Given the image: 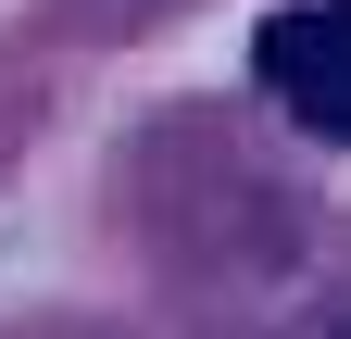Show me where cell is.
<instances>
[{"instance_id":"cell-1","label":"cell","mask_w":351,"mask_h":339,"mask_svg":"<svg viewBox=\"0 0 351 339\" xmlns=\"http://www.w3.org/2000/svg\"><path fill=\"white\" fill-rule=\"evenodd\" d=\"M263 89H276L314 139H351V0H314V13H276L263 25Z\"/></svg>"}]
</instances>
